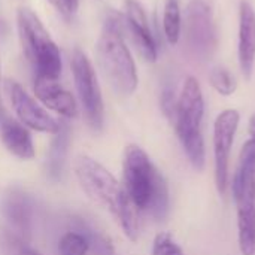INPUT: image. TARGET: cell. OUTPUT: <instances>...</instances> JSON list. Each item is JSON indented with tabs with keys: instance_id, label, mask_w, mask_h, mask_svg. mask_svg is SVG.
Returning a JSON list of instances; mask_svg holds the SVG:
<instances>
[{
	"instance_id": "1",
	"label": "cell",
	"mask_w": 255,
	"mask_h": 255,
	"mask_svg": "<svg viewBox=\"0 0 255 255\" xmlns=\"http://www.w3.org/2000/svg\"><path fill=\"white\" fill-rule=\"evenodd\" d=\"M75 175L85 194L99 206L108 209L130 241L139 238V211L131 203L124 187L100 163L87 155L75 161Z\"/></svg>"
},
{
	"instance_id": "2",
	"label": "cell",
	"mask_w": 255,
	"mask_h": 255,
	"mask_svg": "<svg viewBox=\"0 0 255 255\" xmlns=\"http://www.w3.org/2000/svg\"><path fill=\"white\" fill-rule=\"evenodd\" d=\"M123 175L124 190L134 208L155 220H164L169 212L167 182L148 154L137 145L126 148Z\"/></svg>"
},
{
	"instance_id": "3",
	"label": "cell",
	"mask_w": 255,
	"mask_h": 255,
	"mask_svg": "<svg viewBox=\"0 0 255 255\" xmlns=\"http://www.w3.org/2000/svg\"><path fill=\"white\" fill-rule=\"evenodd\" d=\"M124 15L111 12L96 45L97 63L112 88L130 96L137 88V70L128 46L124 42Z\"/></svg>"
},
{
	"instance_id": "4",
	"label": "cell",
	"mask_w": 255,
	"mask_h": 255,
	"mask_svg": "<svg viewBox=\"0 0 255 255\" xmlns=\"http://www.w3.org/2000/svg\"><path fill=\"white\" fill-rule=\"evenodd\" d=\"M16 25L24 55L33 66L34 76L57 81L63 69L61 54L39 16L31 9L21 7L16 13Z\"/></svg>"
},
{
	"instance_id": "5",
	"label": "cell",
	"mask_w": 255,
	"mask_h": 255,
	"mask_svg": "<svg viewBox=\"0 0 255 255\" xmlns=\"http://www.w3.org/2000/svg\"><path fill=\"white\" fill-rule=\"evenodd\" d=\"M203 114L205 100L200 84L194 76H188L184 81L178 97V109L173 126L188 160L197 170H202L206 161L205 142L202 136Z\"/></svg>"
},
{
	"instance_id": "6",
	"label": "cell",
	"mask_w": 255,
	"mask_h": 255,
	"mask_svg": "<svg viewBox=\"0 0 255 255\" xmlns=\"http://www.w3.org/2000/svg\"><path fill=\"white\" fill-rule=\"evenodd\" d=\"M238 206L239 248L242 255H255V140L250 139L241 152L239 169L233 181Z\"/></svg>"
},
{
	"instance_id": "7",
	"label": "cell",
	"mask_w": 255,
	"mask_h": 255,
	"mask_svg": "<svg viewBox=\"0 0 255 255\" xmlns=\"http://www.w3.org/2000/svg\"><path fill=\"white\" fill-rule=\"evenodd\" d=\"M70 66L76 93L84 108L87 123L93 130H100L103 127L105 108L100 85L93 69V64L81 49H75L72 54Z\"/></svg>"
},
{
	"instance_id": "8",
	"label": "cell",
	"mask_w": 255,
	"mask_h": 255,
	"mask_svg": "<svg viewBox=\"0 0 255 255\" xmlns=\"http://www.w3.org/2000/svg\"><path fill=\"white\" fill-rule=\"evenodd\" d=\"M185 42L197 60H208L217 51V27L211 7L203 0H191L187 6Z\"/></svg>"
},
{
	"instance_id": "9",
	"label": "cell",
	"mask_w": 255,
	"mask_h": 255,
	"mask_svg": "<svg viewBox=\"0 0 255 255\" xmlns=\"http://www.w3.org/2000/svg\"><path fill=\"white\" fill-rule=\"evenodd\" d=\"M4 93L21 124L43 133L55 134L60 130V123L52 118L16 81L6 79Z\"/></svg>"
},
{
	"instance_id": "10",
	"label": "cell",
	"mask_w": 255,
	"mask_h": 255,
	"mask_svg": "<svg viewBox=\"0 0 255 255\" xmlns=\"http://www.w3.org/2000/svg\"><path fill=\"white\" fill-rule=\"evenodd\" d=\"M241 115L235 109L221 112L214 124V154H215V181L218 191L226 193L229 184V163L235 136L239 127Z\"/></svg>"
},
{
	"instance_id": "11",
	"label": "cell",
	"mask_w": 255,
	"mask_h": 255,
	"mask_svg": "<svg viewBox=\"0 0 255 255\" xmlns=\"http://www.w3.org/2000/svg\"><path fill=\"white\" fill-rule=\"evenodd\" d=\"M124 31L130 36L143 60L151 63L157 60V45L154 36L151 33L145 10L136 0H126Z\"/></svg>"
},
{
	"instance_id": "12",
	"label": "cell",
	"mask_w": 255,
	"mask_h": 255,
	"mask_svg": "<svg viewBox=\"0 0 255 255\" xmlns=\"http://www.w3.org/2000/svg\"><path fill=\"white\" fill-rule=\"evenodd\" d=\"M255 61V12L250 1H241L239 10V64L245 79L253 75Z\"/></svg>"
},
{
	"instance_id": "13",
	"label": "cell",
	"mask_w": 255,
	"mask_h": 255,
	"mask_svg": "<svg viewBox=\"0 0 255 255\" xmlns=\"http://www.w3.org/2000/svg\"><path fill=\"white\" fill-rule=\"evenodd\" d=\"M0 139L9 152L18 158L28 160L34 157V145L30 131L24 124L10 118L0 103Z\"/></svg>"
},
{
	"instance_id": "14",
	"label": "cell",
	"mask_w": 255,
	"mask_h": 255,
	"mask_svg": "<svg viewBox=\"0 0 255 255\" xmlns=\"http://www.w3.org/2000/svg\"><path fill=\"white\" fill-rule=\"evenodd\" d=\"M34 94L36 97L48 108L55 111L57 114L73 118L78 114V106L73 96L66 91L61 85H58L54 79H46L40 76H34Z\"/></svg>"
},
{
	"instance_id": "15",
	"label": "cell",
	"mask_w": 255,
	"mask_h": 255,
	"mask_svg": "<svg viewBox=\"0 0 255 255\" xmlns=\"http://www.w3.org/2000/svg\"><path fill=\"white\" fill-rule=\"evenodd\" d=\"M3 215L13 233L27 241L31 238V203L25 193L9 191L3 199Z\"/></svg>"
},
{
	"instance_id": "16",
	"label": "cell",
	"mask_w": 255,
	"mask_h": 255,
	"mask_svg": "<svg viewBox=\"0 0 255 255\" xmlns=\"http://www.w3.org/2000/svg\"><path fill=\"white\" fill-rule=\"evenodd\" d=\"M69 142H70V128L67 124L60 123V130L55 133V137L46 155V173L52 181H58L61 178Z\"/></svg>"
},
{
	"instance_id": "17",
	"label": "cell",
	"mask_w": 255,
	"mask_h": 255,
	"mask_svg": "<svg viewBox=\"0 0 255 255\" xmlns=\"http://www.w3.org/2000/svg\"><path fill=\"white\" fill-rule=\"evenodd\" d=\"M0 254L1 255H42L27 239L13 233L10 229H0Z\"/></svg>"
},
{
	"instance_id": "18",
	"label": "cell",
	"mask_w": 255,
	"mask_h": 255,
	"mask_svg": "<svg viewBox=\"0 0 255 255\" xmlns=\"http://www.w3.org/2000/svg\"><path fill=\"white\" fill-rule=\"evenodd\" d=\"M164 36L170 45H176L181 37V9L178 0H167L163 15Z\"/></svg>"
},
{
	"instance_id": "19",
	"label": "cell",
	"mask_w": 255,
	"mask_h": 255,
	"mask_svg": "<svg viewBox=\"0 0 255 255\" xmlns=\"http://www.w3.org/2000/svg\"><path fill=\"white\" fill-rule=\"evenodd\" d=\"M76 220H78V221H76L73 230L82 233V235L87 238V241H88V244H90V250H93L94 254L114 255V248H112L111 242H109L103 235H100L97 230H94V229H91L90 226H87V224L84 223V220H81V218H76Z\"/></svg>"
},
{
	"instance_id": "20",
	"label": "cell",
	"mask_w": 255,
	"mask_h": 255,
	"mask_svg": "<svg viewBox=\"0 0 255 255\" xmlns=\"http://www.w3.org/2000/svg\"><path fill=\"white\" fill-rule=\"evenodd\" d=\"M88 251L90 244L87 238L76 230L64 233L58 241V255H87Z\"/></svg>"
},
{
	"instance_id": "21",
	"label": "cell",
	"mask_w": 255,
	"mask_h": 255,
	"mask_svg": "<svg viewBox=\"0 0 255 255\" xmlns=\"http://www.w3.org/2000/svg\"><path fill=\"white\" fill-rule=\"evenodd\" d=\"M209 81L212 87L223 96H232L236 91V81L232 76V73L224 67H215L212 69L209 75Z\"/></svg>"
},
{
	"instance_id": "22",
	"label": "cell",
	"mask_w": 255,
	"mask_h": 255,
	"mask_svg": "<svg viewBox=\"0 0 255 255\" xmlns=\"http://www.w3.org/2000/svg\"><path fill=\"white\" fill-rule=\"evenodd\" d=\"M152 255H184V253L169 233H160L154 239Z\"/></svg>"
},
{
	"instance_id": "23",
	"label": "cell",
	"mask_w": 255,
	"mask_h": 255,
	"mask_svg": "<svg viewBox=\"0 0 255 255\" xmlns=\"http://www.w3.org/2000/svg\"><path fill=\"white\" fill-rule=\"evenodd\" d=\"M161 109L164 115L173 123L176 117V109H178V97L175 96V91L170 88H166L161 94Z\"/></svg>"
},
{
	"instance_id": "24",
	"label": "cell",
	"mask_w": 255,
	"mask_h": 255,
	"mask_svg": "<svg viewBox=\"0 0 255 255\" xmlns=\"http://www.w3.org/2000/svg\"><path fill=\"white\" fill-rule=\"evenodd\" d=\"M49 3L64 16L70 18L76 13L79 7V0H49Z\"/></svg>"
},
{
	"instance_id": "25",
	"label": "cell",
	"mask_w": 255,
	"mask_h": 255,
	"mask_svg": "<svg viewBox=\"0 0 255 255\" xmlns=\"http://www.w3.org/2000/svg\"><path fill=\"white\" fill-rule=\"evenodd\" d=\"M250 134H251V139L255 140V114L251 117V121H250Z\"/></svg>"
},
{
	"instance_id": "26",
	"label": "cell",
	"mask_w": 255,
	"mask_h": 255,
	"mask_svg": "<svg viewBox=\"0 0 255 255\" xmlns=\"http://www.w3.org/2000/svg\"><path fill=\"white\" fill-rule=\"evenodd\" d=\"M7 31H9V28H7V25H6V22L0 18V37L6 36V34H7Z\"/></svg>"
}]
</instances>
